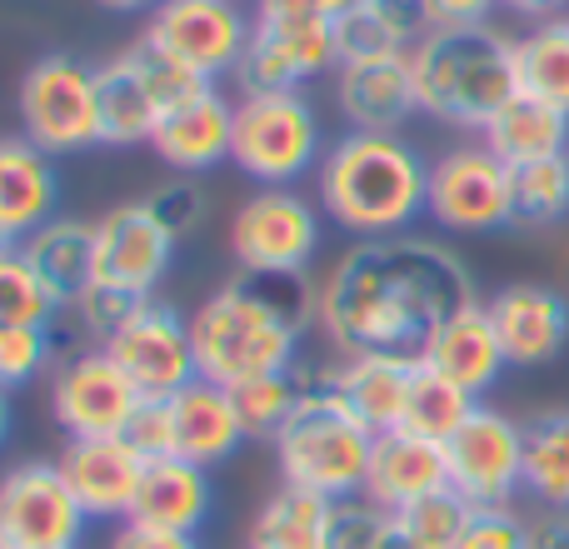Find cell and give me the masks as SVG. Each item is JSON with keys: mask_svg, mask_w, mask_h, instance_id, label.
I'll return each mask as SVG.
<instances>
[{"mask_svg": "<svg viewBox=\"0 0 569 549\" xmlns=\"http://www.w3.org/2000/svg\"><path fill=\"white\" fill-rule=\"evenodd\" d=\"M60 475H66L70 495L80 500V510L90 520H130L136 510L140 480H146V455L126 440V435H110V440H66L56 455Z\"/></svg>", "mask_w": 569, "mask_h": 549, "instance_id": "obj_17", "label": "cell"}, {"mask_svg": "<svg viewBox=\"0 0 569 549\" xmlns=\"http://www.w3.org/2000/svg\"><path fill=\"white\" fill-rule=\"evenodd\" d=\"M100 350L130 375V385H136L146 400H170V395L186 390L190 380H200L190 320L176 305L146 300L116 335L100 340Z\"/></svg>", "mask_w": 569, "mask_h": 549, "instance_id": "obj_14", "label": "cell"}, {"mask_svg": "<svg viewBox=\"0 0 569 549\" xmlns=\"http://www.w3.org/2000/svg\"><path fill=\"white\" fill-rule=\"evenodd\" d=\"M325 210L295 186H260L230 216V260L240 274H305L320 256Z\"/></svg>", "mask_w": 569, "mask_h": 549, "instance_id": "obj_9", "label": "cell"}, {"mask_svg": "<svg viewBox=\"0 0 569 549\" xmlns=\"http://www.w3.org/2000/svg\"><path fill=\"white\" fill-rule=\"evenodd\" d=\"M325 520H330V500L280 480V490H270L260 500L250 535H246V549H320Z\"/></svg>", "mask_w": 569, "mask_h": 549, "instance_id": "obj_30", "label": "cell"}, {"mask_svg": "<svg viewBox=\"0 0 569 549\" xmlns=\"http://www.w3.org/2000/svg\"><path fill=\"white\" fill-rule=\"evenodd\" d=\"M26 256L40 270L46 290L56 295L60 310H70L86 295V285L96 280V220L56 216L26 240Z\"/></svg>", "mask_w": 569, "mask_h": 549, "instance_id": "obj_29", "label": "cell"}, {"mask_svg": "<svg viewBox=\"0 0 569 549\" xmlns=\"http://www.w3.org/2000/svg\"><path fill=\"white\" fill-rule=\"evenodd\" d=\"M60 305L30 266L26 246L0 250V325H56Z\"/></svg>", "mask_w": 569, "mask_h": 549, "instance_id": "obj_36", "label": "cell"}, {"mask_svg": "<svg viewBox=\"0 0 569 549\" xmlns=\"http://www.w3.org/2000/svg\"><path fill=\"white\" fill-rule=\"evenodd\" d=\"M10 425H16V405H10V390H6V385H0V445H6Z\"/></svg>", "mask_w": 569, "mask_h": 549, "instance_id": "obj_50", "label": "cell"}, {"mask_svg": "<svg viewBox=\"0 0 569 549\" xmlns=\"http://www.w3.org/2000/svg\"><path fill=\"white\" fill-rule=\"evenodd\" d=\"M485 146L505 160L510 170L535 166V160H555L569 150V116L550 100H535L525 90H515L500 106V116L480 130Z\"/></svg>", "mask_w": 569, "mask_h": 549, "instance_id": "obj_27", "label": "cell"}, {"mask_svg": "<svg viewBox=\"0 0 569 549\" xmlns=\"http://www.w3.org/2000/svg\"><path fill=\"white\" fill-rule=\"evenodd\" d=\"M325 136L320 116L300 90H246L236 100L230 160L256 186H295L320 170Z\"/></svg>", "mask_w": 569, "mask_h": 549, "instance_id": "obj_6", "label": "cell"}, {"mask_svg": "<svg viewBox=\"0 0 569 549\" xmlns=\"http://www.w3.org/2000/svg\"><path fill=\"white\" fill-rule=\"evenodd\" d=\"M56 360V325H0V385L20 390Z\"/></svg>", "mask_w": 569, "mask_h": 549, "instance_id": "obj_38", "label": "cell"}, {"mask_svg": "<svg viewBox=\"0 0 569 549\" xmlns=\"http://www.w3.org/2000/svg\"><path fill=\"white\" fill-rule=\"evenodd\" d=\"M325 375H330V365H315V370H305V360L295 365V370H280V375H260V380H246L236 385V410H240V425H246L250 440H276L280 425L295 415V405H300V395L310 390V385H325Z\"/></svg>", "mask_w": 569, "mask_h": 549, "instance_id": "obj_31", "label": "cell"}, {"mask_svg": "<svg viewBox=\"0 0 569 549\" xmlns=\"http://www.w3.org/2000/svg\"><path fill=\"white\" fill-rule=\"evenodd\" d=\"M565 160H569V150H565Z\"/></svg>", "mask_w": 569, "mask_h": 549, "instance_id": "obj_54", "label": "cell"}, {"mask_svg": "<svg viewBox=\"0 0 569 549\" xmlns=\"http://www.w3.org/2000/svg\"><path fill=\"white\" fill-rule=\"evenodd\" d=\"M470 510L475 505H465L455 490H440V495H430V500L400 510L395 515V525H400V530L410 535L415 545H425V549H455L465 520H470Z\"/></svg>", "mask_w": 569, "mask_h": 549, "instance_id": "obj_39", "label": "cell"}, {"mask_svg": "<svg viewBox=\"0 0 569 549\" xmlns=\"http://www.w3.org/2000/svg\"><path fill=\"white\" fill-rule=\"evenodd\" d=\"M505 10H515V16H530V20H555L569 0H500Z\"/></svg>", "mask_w": 569, "mask_h": 549, "instance_id": "obj_48", "label": "cell"}, {"mask_svg": "<svg viewBox=\"0 0 569 549\" xmlns=\"http://www.w3.org/2000/svg\"><path fill=\"white\" fill-rule=\"evenodd\" d=\"M515 76L535 100H550L569 116V16L540 20L530 36L515 40Z\"/></svg>", "mask_w": 569, "mask_h": 549, "instance_id": "obj_32", "label": "cell"}, {"mask_svg": "<svg viewBox=\"0 0 569 549\" xmlns=\"http://www.w3.org/2000/svg\"><path fill=\"white\" fill-rule=\"evenodd\" d=\"M86 525L56 460H20L0 475V549H80Z\"/></svg>", "mask_w": 569, "mask_h": 549, "instance_id": "obj_11", "label": "cell"}, {"mask_svg": "<svg viewBox=\"0 0 569 549\" xmlns=\"http://www.w3.org/2000/svg\"><path fill=\"white\" fill-rule=\"evenodd\" d=\"M470 300H480L475 274L440 240H355L320 280V335L335 355H420L425 340Z\"/></svg>", "mask_w": 569, "mask_h": 549, "instance_id": "obj_1", "label": "cell"}, {"mask_svg": "<svg viewBox=\"0 0 569 549\" xmlns=\"http://www.w3.org/2000/svg\"><path fill=\"white\" fill-rule=\"evenodd\" d=\"M140 36H150L206 80H220L240 70V56L250 46V16L240 0H160Z\"/></svg>", "mask_w": 569, "mask_h": 549, "instance_id": "obj_15", "label": "cell"}, {"mask_svg": "<svg viewBox=\"0 0 569 549\" xmlns=\"http://www.w3.org/2000/svg\"><path fill=\"white\" fill-rule=\"evenodd\" d=\"M166 425H170V455L190 460L200 470L226 465L240 445L250 440L240 425L236 395L216 380H190L186 390H176L166 400Z\"/></svg>", "mask_w": 569, "mask_h": 549, "instance_id": "obj_20", "label": "cell"}, {"mask_svg": "<svg viewBox=\"0 0 569 549\" xmlns=\"http://www.w3.org/2000/svg\"><path fill=\"white\" fill-rule=\"evenodd\" d=\"M450 460V490L475 510L510 505L525 490V425H515L505 410L475 405L470 420L445 440Z\"/></svg>", "mask_w": 569, "mask_h": 549, "instance_id": "obj_13", "label": "cell"}, {"mask_svg": "<svg viewBox=\"0 0 569 549\" xmlns=\"http://www.w3.org/2000/svg\"><path fill=\"white\" fill-rule=\"evenodd\" d=\"M455 549H530V520L515 515V505H490L470 510Z\"/></svg>", "mask_w": 569, "mask_h": 549, "instance_id": "obj_41", "label": "cell"}, {"mask_svg": "<svg viewBox=\"0 0 569 549\" xmlns=\"http://www.w3.org/2000/svg\"><path fill=\"white\" fill-rule=\"evenodd\" d=\"M410 70L420 110L455 130H485L500 116L505 100L520 90L515 40L495 26L430 30L410 50Z\"/></svg>", "mask_w": 569, "mask_h": 549, "instance_id": "obj_4", "label": "cell"}, {"mask_svg": "<svg viewBox=\"0 0 569 549\" xmlns=\"http://www.w3.org/2000/svg\"><path fill=\"white\" fill-rule=\"evenodd\" d=\"M400 50H410V46H405V36L395 30V20L385 16L380 0L335 16V56H340V66H350V60L400 56Z\"/></svg>", "mask_w": 569, "mask_h": 549, "instance_id": "obj_37", "label": "cell"}, {"mask_svg": "<svg viewBox=\"0 0 569 549\" xmlns=\"http://www.w3.org/2000/svg\"><path fill=\"white\" fill-rule=\"evenodd\" d=\"M380 549H425V545H415V540H410V535H405V530H400V525H395V520H390V535H385V540H380Z\"/></svg>", "mask_w": 569, "mask_h": 549, "instance_id": "obj_51", "label": "cell"}, {"mask_svg": "<svg viewBox=\"0 0 569 549\" xmlns=\"http://www.w3.org/2000/svg\"><path fill=\"white\" fill-rule=\"evenodd\" d=\"M146 206L156 210L160 220L170 226V236H190V230L206 220V210H210V200H206V190L196 186L190 176H180V180H170V186H160V190H150L146 196Z\"/></svg>", "mask_w": 569, "mask_h": 549, "instance_id": "obj_43", "label": "cell"}, {"mask_svg": "<svg viewBox=\"0 0 569 549\" xmlns=\"http://www.w3.org/2000/svg\"><path fill=\"white\" fill-rule=\"evenodd\" d=\"M490 325L500 335V350L520 370H540V365L560 360L569 345V300L550 285L515 280L485 300Z\"/></svg>", "mask_w": 569, "mask_h": 549, "instance_id": "obj_18", "label": "cell"}, {"mask_svg": "<svg viewBox=\"0 0 569 549\" xmlns=\"http://www.w3.org/2000/svg\"><path fill=\"white\" fill-rule=\"evenodd\" d=\"M210 510H216L210 470L176 460V455H160V460L146 465V480H140L130 520L156 525V530H176V535H196L210 520Z\"/></svg>", "mask_w": 569, "mask_h": 549, "instance_id": "obj_26", "label": "cell"}, {"mask_svg": "<svg viewBox=\"0 0 569 549\" xmlns=\"http://www.w3.org/2000/svg\"><path fill=\"white\" fill-rule=\"evenodd\" d=\"M475 395H465L455 380H445V375H435L430 365L420 360V370H415L410 380V395H405V415H400V430L410 435H425V440H450L455 430H460L465 420H470L475 410Z\"/></svg>", "mask_w": 569, "mask_h": 549, "instance_id": "obj_34", "label": "cell"}, {"mask_svg": "<svg viewBox=\"0 0 569 549\" xmlns=\"http://www.w3.org/2000/svg\"><path fill=\"white\" fill-rule=\"evenodd\" d=\"M176 246L180 240L146 200L106 210L96 220V280L90 285H110V290H130L150 300V290L176 266Z\"/></svg>", "mask_w": 569, "mask_h": 549, "instance_id": "obj_16", "label": "cell"}, {"mask_svg": "<svg viewBox=\"0 0 569 549\" xmlns=\"http://www.w3.org/2000/svg\"><path fill=\"white\" fill-rule=\"evenodd\" d=\"M20 136L36 140L46 156H76V150H96L100 140V80L96 66L50 50V56L30 60L20 76Z\"/></svg>", "mask_w": 569, "mask_h": 549, "instance_id": "obj_8", "label": "cell"}, {"mask_svg": "<svg viewBox=\"0 0 569 549\" xmlns=\"http://www.w3.org/2000/svg\"><path fill=\"white\" fill-rule=\"evenodd\" d=\"M340 66L335 56V16L325 0H256L250 46L236 80L246 90H300L305 80Z\"/></svg>", "mask_w": 569, "mask_h": 549, "instance_id": "obj_7", "label": "cell"}, {"mask_svg": "<svg viewBox=\"0 0 569 549\" xmlns=\"http://www.w3.org/2000/svg\"><path fill=\"white\" fill-rule=\"evenodd\" d=\"M10 246H20V240H10V236H6V230H0V250H10Z\"/></svg>", "mask_w": 569, "mask_h": 549, "instance_id": "obj_53", "label": "cell"}, {"mask_svg": "<svg viewBox=\"0 0 569 549\" xmlns=\"http://www.w3.org/2000/svg\"><path fill=\"white\" fill-rule=\"evenodd\" d=\"M525 490L545 510H569V410H545L525 425Z\"/></svg>", "mask_w": 569, "mask_h": 549, "instance_id": "obj_33", "label": "cell"}, {"mask_svg": "<svg viewBox=\"0 0 569 549\" xmlns=\"http://www.w3.org/2000/svg\"><path fill=\"white\" fill-rule=\"evenodd\" d=\"M355 6H375V0H325V10H330V16H340V10H355Z\"/></svg>", "mask_w": 569, "mask_h": 549, "instance_id": "obj_52", "label": "cell"}, {"mask_svg": "<svg viewBox=\"0 0 569 549\" xmlns=\"http://www.w3.org/2000/svg\"><path fill=\"white\" fill-rule=\"evenodd\" d=\"M530 549H569V510H545L530 520Z\"/></svg>", "mask_w": 569, "mask_h": 549, "instance_id": "obj_47", "label": "cell"}, {"mask_svg": "<svg viewBox=\"0 0 569 549\" xmlns=\"http://www.w3.org/2000/svg\"><path fill=\"white\" fill-rule=\"evenodd\" d=\"M335 106H340L350 130H400L420 110L410 50L340 66V76H335Z\"/></svg>", "mask_w": 569, "mask_h": 549, "instance_id": "obj_23", "label": "cell"}, {"mask_svg": "<svg viewBox=\"0 0 569 549\" xmlns=\"http://www.w3.org/2000/svg\"><path fill=\"white\" fill-rule=\"evenodd\" d=\"M425 216L450 236H490L510 226V166L490 146H455L430 166Z\"/></svg>", "mask_w": 569, "mask_h": 549, "instance_id": "obj_12", "label": "cell"}, {"mask_svg": "<svg viewBox=\"0 0 569 549\" xmlns=\"http://www.w3.org/2000/svg\"><path fill=\"white\" fill-rule=\"evenodd\" d=\"M100 10H116V16H150L160 0H96Z\"/></svg>", "mask_w": 569, "mask_h": 549, "instance_id": "obj_49", "label": "cell"}, {"mask_svg": "<svg viewBox=\"0 0 569 549\" xmlns=\"http://www.w3.org/2000/svg\"><path fill=\"white\" fill-rule=\"evenodd\" d=\"M130 445H136L146 460H160V455H170V425H166V400H146L140 405V415L130 420Z\"/></svg>", "mask_w": 569, "mask_h": 549, "instance_id": "obj_45", "label": "cell"}, {"mask_svg": "<svg viewBox=\"0 0 569 549\" xmlns=\"http://www.w3.org/2000/svg\"><path fill=\"white\" fill-rule=\"evenodd\" d=\"M146 305V295H130V290H110V285H86V295H80L70 310H76L80 330L96 335V340H106V335H116L120 325L130 320V315Z\"/></svg>", "mask_w": 569, "mask_h": 549, "instance_id": "obj_42", "label": "cell"}, {"mask_svg": "<svg viewBox=\"0 0 569 549\" xmlns=\"http://www.w3.org/2000/svg\"><path fill=\"white\" fill-rule=\"evenodd\" d=\"M146 395L130 385V375L106 350H76L50 370V420L66 430V440H110L130 435Z\"/></svg>", "mask_w": 569, "mask_h": 549, "instance_id": "obj_10", "label": "cell"}, {"mask_svg": "<svg viewBox=\"0 0 569 549\" xmlns=\"http://www.w3.org/2000/svg\"><path fill=\"white\" fill-rule=\"evenodd\" d=\"M500 0H425L430 10V30H470V26H490Z\"/></svg>", "mask_w": 569, "mask_h": 549, "instance_id": "obj_46", "label": "cell"}, {"mask_svg": "<svg viewBox=\"0 0 569 549\" xmlns=\"http://www.w3.org/2000/svg\"><path fill=\"white\" fill-rule=\"evenodd\" d=\"M230 136H236V106L220 90L186 100V106L166 110L150 136V150L166 160L176 176H206L220 160H230Z\"/></svg>", "mask_w": 569, "mask_h": 549, "instance_id": "obj_24", "label": "cell"}, {"mask_svg": "<svg viewBox=\"0 0 569 549\" xmlns=\"http://www.w3.org/2000/svg\"><path fill=\"white\" fill-rule=\"evenodd\" d=\"M569 216V160H535L510 170V226L545 230Z\"/></svg>", "mask_w": 569, "mask_h": 549, "instance_id": "obj_35", "label": "cell"}, {"mask_svg": "<svg viewBox=\"0 0 569 549\" xmlns=\"http://www.w3.org/2000/svg\"><path fill=\"white\" fill-rule=\"evenodd\" d=\"M96 80H100V140L120 150L150 146V136L160 126V106L150 96L146 76H140L136 56H130V46L116 50L110 60H100Z\"/></svg>", "mask_w": 569, "mask_h": 549, "instance_id": "obj_28", "label": "cell"}, {"mask_svg": "<svg viewBox=\"0 0 569 549\" xmlns=\"http://www.w3.org/2000/svg\"><path fill=\"white\" fill-rule=\"evenodd\" d=\"M310 330H320V285L310 274H240L190 315L196 370L226 390L295 370Z\"/></svg>", "mask_w": 569, "mask_h": 549, "instance_id": "obj_2", "label": "cell"}, {"mask_svg": "<svg viewBox=\"0 0 569 549\" xmlns=\"http://www.w3.org/2000/svg\"><path fill=\"white\" fill-rule=\"evenodd\" d=\"M106 549H200L196 535H176V530H156V525H140V520H120L110 530Z\"/></svg>", "mask_w": 569, "mask_h": 549, "instance_id": "obj_44", "label": "cell"}, {"mask_svg": "<svg viewBox=\"0 0 569 549\" xmlns=\"http://www.w3.org/2000/svg\"><path fill=\"white\" fill-rule=\"evenodd\" d=\"M430 166L400 130H345L315 170V206L355 240L405 236L425 216Z\"/></svg>", "mask_w": 569, "mask_h": 549, "instance_id": "obj_3", "label": "cell"}, {"mask_svg": "<svg viewBox=\"0 0 569 549\" xmlns=\"http://www.w3.org/2000/svg\"><path fill=\"white\" fill-rule=\"evenodd\" d=\"M270 450H276V470L284 485H300L320 500H350L365 490L375 430L330 385H310L295 415L270 440Z\"/></svg>", "mask_w": 569, "mask_h": 549, "instance_id": "obj_5", "label": "cell"}, {"mask_svg": "<svg viewBox=\"0 0 569 549\" xmlns=\"http://www.w3.org/2000/svg\"><path fill=\"white\" fill-rule=\"evenodd\" d=\"M420 360L430 365L435 375L455 380L465 395H475V400H480V395H490L495 385H500V375L510 370V360H505V350H500V335H495L485 300H470L465 310H455L450 320H445L440 330L425 340Z\"/></svg>", "mask_w": 569, "mask_h": 549, "instance_id": "obj_22", "label": "cell"}, {"mask_svg": "<svg viewBox=\"0 0 569 549\" xmlns=\"http://www.w3.org/2000/svg\"><path fill=\"white\" fill-rule=\"evenodd\" d=\"M390 520L375 500L350 495V500H330V520H325V545L320 549H380L390 535Z\"/></svg>", "mask_w": 569, "mask_h": 549, "instance_id": "obj_40", "label": "cell"}, {"mask_svg": "<svg viewBox=\"0 0 569 549\" xmlns=\"http://www.w3.org/2000/svg\"><path fill=\"white\" fill-rule=\"evenodd\" d=\"M440 490H450V460H445L440 440H425V435L410 430L375 435L370 470H365V490H360L365 500H375L385 515H400Z\"/></svg>", "mask_w": 569, "mask_h": 549, "instance_id": "obj_19", "label": "cell"}, {"mask_svg": "<svg viewBox=\"0 0 569 549\" xmlns=\"http://www.w3.org/2000/svg\"><path fill=\"white\" fill-rule=\"evenodd\" d=\"M60 210V170L56 156L26 136H0V230L26 246Z\"/></svg>", "mask_w": 569, "mask_h": 549, "instance_id": "obj_25", "label": "cell"}, {"mask_svg": "<svg viewBox=\"0 0 569 549\" xmlns=\"http://www.w3.org/2000/svg\"><path fill=\"white\" fill-rule=\"evenodd\" d=\"M415 370H420V355L355 350V355H335L325 385H330L375 435H385V430H400L405 395H410Z\"/></svg>", "mask_w": 569, "mask_h": 549, "instance_id": "obj_21", "label": "cell"}]
</instances>
